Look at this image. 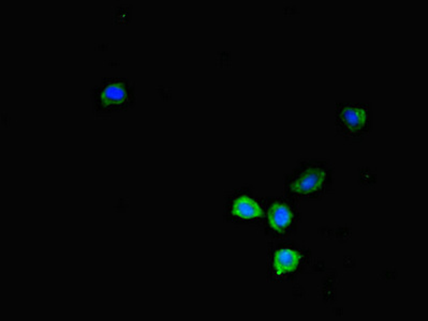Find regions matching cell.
I'll use <instances>...</instances> for the list:
<instances>
[{
    "instance_id": "1",
    "label": "cell",
    "mask_w": 428,
    "mask_h": 321,
    "mask_svg": "<svg viewBox=\"0 0 428 321\" xmlns=\"http://www.w3.org/2000/svg\"><path fill=\"white\" fill-rule=\"evenodd\" d=\"M94 111L98 115L124 111L135 103V86L124 79H103L92 92Z\"/></svg>"
},
{
    "instance_id": "2",
    "label": "cell",
    "mask_w": 428,
    "mask_h": 321,
    "mask_svg": "<svg viewBox=\"0 0 428 321\" xmlns=\"http://www.w3.org/2000/svg\"><path fill=\"white\" fill-rule=\"evenodd\" d=\"M326 179V171L322 168H310L291 183L290 189L297 195H308L320 190Z\"/></svg>"
},
{
    "instance_id": "3",
    "label": "cell",
    "mask_w": 428,
    "mask_h": 321,
    "mask_svg": "<svg viewBox=\"0 0 428 321\" xmlns=\"http://www.w3.org/2000/svg\"><path fill=\"white\" fill-rule=\"evenodd\" d=\"M231 214L241 220H254L261 218L263 212L252 198L247 195H241L233 200Z\"/></svg>"
},
{
    "instance_id": "4",
    "label": "cell",
    "mask_w": 428,
    "mask_h": 321,
    "mask_svg": "<svg viewBox=\"0 0 428 321\" xmlns=\"http://www.w3.org/2000/svg\"><path fill=\"white\" fill-rule=\"evenodd\" d=\"M340 120L350 132L360 131L369 120V113L363 107L349 105L340 111Z\"/></svg>"
},
{
    "instance_id": "5",
    "label": "cell",
    "mask_w": 428,
    "mask_h": 321,
    "mask_svg": "<svg viewBox=\"0 0 428 321\" xmlns=\"http://www.w3.org/2000/svg\"><path fill=\"white\" fill-rule=\"evenodd\" d=\"M269 225L276 230L286 229L292 221L290 208L284 203L275 204L269 213Z\"/></svg>"
},
{
    "instance_id": "6",
    "label": "cell",
    "mask_w": 428,
    "mask_h": 321,
    "mask_svg": "<svg viewBox=\"0 0 428 321\" xmlns=\"http://www.w3.org/2000/svg\"><path fill=\"white\" fill-rule=\"evenodd\" d=\"M301 256L297 252L290 249H282L276 253L275 256V266L278 273L291 271L297 267Z\"/></svg>"
}]
</instances>
